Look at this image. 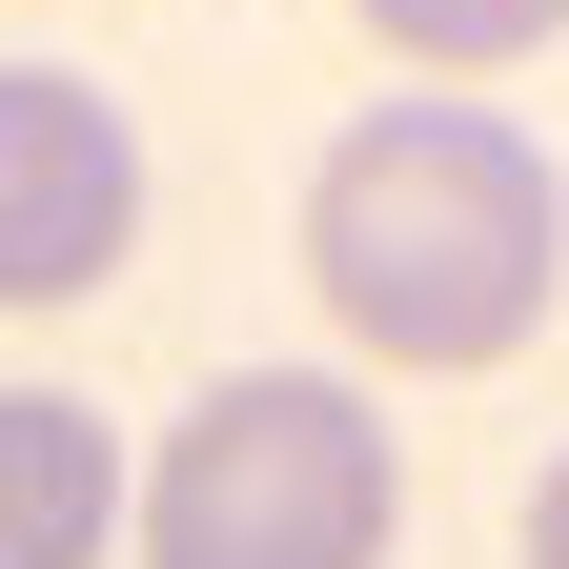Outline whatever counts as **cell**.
Returning a JSON list of instances; mask_svg holds the SVG:
<instances>
[{
	"mask_svg": "<svg viewBox=\"0 0 569 569\" xmlns=\"http://www.w3.org/2000/svg\"><path fill=\"white\" fill-rule=\"evenodd\" d=\"M306 284L367 367H509L569 306V183L509 102H367L306 163Z\"/></svg>",
	"mask_w": 569,
	"mask_h": 569,
	"instance_id": "obj_1",
	"label": "cell"
},
{
	"mask_svg": "<svg viewBox=\"0 0 569 569\" xmlns=\"http://www.w3.org/2000/svg\"><path fill=\"white\" fill-rule=\"evenodd\" d=\"M122 509H142V569H387L407 468L346 367H224Z\"/></svg>",
	"mask_w": 569,
	"mask_h": 569,
	"instance_id": "obj_2",
	"label": "cell"
},
{
	"mask_svg": "<svg viewBox=\"0 0 569 569\" xmlns=\"http://www.w3.org/2000/svg\"><path fill=\"white\" fill-rule=\"evenodd\" d=\"M142 244V122L61 61H0V306H82Z\"/></svg>",
	"mask_w": 569,
	"mask_h": 569,
	"instance_id": "obj_3",
	"label": "cell"
},
{
	"mask_svg": "<svg viewBox=\"0 0 569 569\" xmlns=\"http://www.w3.org/2000/svg\"><path fill=\"white\" fill-rule=\"evenodd\" d=\"M122 549V427L82 387H0V569H102Z\"/></svg>",
	"mask_w": 569,
	"mask_h": 569,
	"instance_id": "obj_4",
	"label": "cell"
},
{
	"mask_svg": "<svg viewBox=\"0 0 569 569\" xmlns=\"http://www.w3.org/2000/svg\"><path fill=\"white\" fill-rule=\"evenodd\" d=\"M387 61H427V82H488V61H529V41H569V0H346Z\"/></svg>",
	"mask_w": 569,
	"mask_h": 569,
	"instance_id": "obj_5",
	"label": "cell"
},
{
	"mask_svg": "<svg viewBox=\"0 0 569 569\" xmlns=\"http://www.w3.org/2000/svg\"><path fill=\"white\" fill-rule=\"evenodd\" d=\"M529 569H569V448H549V488H529Z\"/></svg>",
	"mask_w": 569,
	"mask_h": 569,
	"instance_id": "obj_6",
	"label": "cell"
}]
</instances>
